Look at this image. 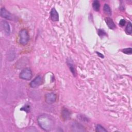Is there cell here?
<instances>
[{
  "label": "cell",
  "mask_w": 132,
  "mask_h": 132,
  "mask_svg": "<svg viewBox=\"0 0 132 132\" xmlns=\"http://www.w3.org/2000/svg\"><path fill=\"white\" fill-rule=\"evenodd\" d=\"M37 121L40 127L44 130L48 131L52 129L54 126V119L47 114H42L38 117Z\"/></svg>",
  "instance_id": "cell-1"
},
{
  "label": "cell",
  "mask_w": 132,
  "mask_h": 132,
  "mask_svg": "<svg viewBox=\"0 0 132 132\" xmlns=\"http://www.w3.org/2000/svg\"><path fill=\"white\" fill-rule=\"evenodd\" d=\"M19 42L22 45H26L29 41V35L28 31L25 29L21 30L19 34Z\"/></svg>",
  "instance_id": "cell-2"
},
{
  "label": "cell",
  "mask_w": 132,
  "mask_h": 132,
  "mask_svg": "<svg viewBox=\"0 0 132 132\" xmlns=\"http://www.w3.org/2000/svg\"><path fill=\"white\" fill-rule=\"evenodd\" d=\"M32 71L30 68H25L22 70L20 73L19 77L21 79L25 80H30L32 78Z\"/></svg>",
  "instance_id": "cell-3"
},
{
  "label": "cell",
  "mask_w": 132,
  "mask_h": 132,
  "mask_svg": "<svg viewBox=\"0 0 132 132\" xmlns=\"http://www.w3.org/2000/svg\"><path fill=\"white\" fill-rule=\"evenodd\" d=\"M43 82V79L42 76L38 75L36 76L30 83V86L31 88H35L41 85Z\"/></svg>",
  "instance_id": "cell-4"
},
{
  "label": "cell",
  "mask_w": 132,
  "mask_h": 132,
  "mask_svg": "<svg viewBox=\"0 0 132 132\" xmlns=\"http://www.w3.org/2000/svg\"><path fill=\"white\" fill-rule=\"evenodd\" d=\"M45 102L48 104H52L55 102L57 96L56 94L54 93H49L45 95Z\"/></svg>",
  "instance_id": "cell-5"
},
{
  "label": "cell",
  "mask_w": 132,
  "mask_h": 132,
  "mask_svg": "<svg viewBox=\"0 0 132 132\" xmlns=\"http://www.w3.org/2000/svg\"><path fill=\"white\" fill-rule=\"evenodd\" d=\"M1 16L2 18H4L9 20H11L12 19V14L5 8H2L1 9Z\"/></svg>",
  "instance_id": "cell-6"
},
{
  "label": "cell",
  "mask_w": 132,
  "mask_h": 132,
  "mask_svg": "<svg viewBox=\"0 0 132 132\" xmlns=\"http://www.w3.org/2000/svg\"><path fill=\"white\" fill-rule=\"evenodd\" d=\"M1 25L5 34H7V35H10L11 31H10V27L9 23L6 21H2Z\"/></svg>",
  "instance_id": "cell-7"
},
{
  "label": "cell",
  "mask_w": 132,
  "mask_h": 132,
  "mask_svg": "<svg viewBox=\"0 0 132 132\" xmlns=\"http://www.w3.org/2000/svg\"><path fill=\"white\" fill-rule=\"evenodd\" d=\"M50 17L51 20L54 22L59 20V14L55 8H53L50 12Z\"/></svg>",
  "instance_id": "cell-8"
},
{
  "label": "cell",
  "mask_w": 132,
  "mask_h": 132,
  "mask_svg": "<svg viewBox=\"0 0 132 132\" xmlns=\"http://www.w3.org/2000/svg\"><path fill=\"white\" fill-rule=\"evenodd\" d=\"M71 113L70 111L66 108H62L61 110V117L64 120H68L70 118Z\"/></svg>",
  "instance_id": "cell-9"
},
{
  "label": "cell",
  "mask_w": 132,
  "mask_h": 132,
  "mask_svg": "<svg viewBox=\"0 0 132 132\" xmlns=\"http://www.w3.org/2000/svg\"><path fill=\"white\" fill-rule=\"evenodd\" d=\"M72 128L73 129V130L76 131H85V129H84L82 125H81L80 124L77 123V122H74V123L72 125Z\"/></svg>",
  "instance_id": "cell-10"
},
{
  "label": "cell",
  "mask_w": 132,
  "mask_h": 132,
  "mask_svg": "<svg viewBox=\"0 0 132 132\" xmlns=\"http://www.w3.org/2000/svg\"><path fill=\"white\" fill-rule=\"evenodd\" d=\"M105 21L107 26H108V27L110 29H114L116 28V26L114 23L113 22V20L111 18H110L109 17H107L105 19Z\"/></svg>",
  "instance_id": "cell-11"
},
{
  "label": "cell",
  "mask_w": 132,
  "mask_h": 132,
  "mask_svg": "<svg viewBox=\"0 0 132 132\" xmlns=\"http://www.w3.org/2000/svg\"><path fill=\"white\" fill-rule=\"evenodd\" d=\"M71 60H68L67 61V64H68V65L71 71V72H72V73L73 74V76H75L76 75V70H75V67H74V65L73 64V63L70 61Z\"/></svg>",
  "instance_id": "cell-12"
},
{
  "label": "cell",
  "mask_w": 132,
  "mask_h": 132,
  "mask_svg": "<svg viewBox=\"0 0 132 132\" xmlns=\"http://www.w3.org/2000/svg\"><path fill=\"white\" fill-rule=\"evenodd\" d=\"M103 10H104V12H105V14H106L108 15H111V14H112L111 10V9L110 8L108 4H105V5L104 6Z\"/></svg>",
  "instance_id": "cell-13"
},
{
  "label": "cell",
  "mask_w": 132,
  "mask_h": 132,
  "mask_svg": "<svg viewBox=\"0 0 132 132\" xmlns=\"http://www.w3.org/2000/svg\"><path fill=\"white\" fill-rule=\"evenodd\" d=\"M92 7L93 9L96 11H98L100 8V3L98 1H94L92 3Z\"/></svg>",
  "instance_id": "cell-14"
},
{
  "label": "cell",
  "mask_w": 132,
  "mask_h": 132,
  "mask_svg": "<svg viewBox=\"0 0 132 132\" xmlns=\"http://www.w3.org/2000/svg\"><path fill=\"white\" fill-rule=\"evenodd\" d=\"M131 23L130 22H128L127 25H126V28H125V30L126 32L128 34H131L132 32V25H131Z\"/></svg>",
  "instance_id": "cell-15"
},
{
  "label": "cell",
  "mask_w": 132,
  "mask_h": 132,
  "mask_svg": "<svg viewBox=\"0 0 132 132\" xmlns=\"http://www.w3.org/2000/svg\"><path fill=\"white\" fill-rule=\"evenodd\" d=\"M96 132H106L107 130L105 129L104 127L102 125L98 124L96 126Z\"/></svg>",
  "instance_id": "cell-16"
},
{
  "label": "cell",
  "mask_w": 132,
  "mask_h": 132,
  "mask_svg": "<svg viewBox=\"0 0 132 132\" xmlns=\"http://www.w3.org/2000/svg\"><path fill=\"white\" fill-rule=\"evenodd\" d=\"M121 51L124 53L125 54H128V55H131L132 53V48L129 47V48H126L122 49Z\"/></svg>",
  "instance_id": "cell-17"
},
{
  "label": "cell",
  "mask_w": 132,
  "mask_h": 132,
  "mask_svg": "<svg viewBox=\"0 0 132 132\" xmlns=\"http://www.w3.org/2000/svg\"><path fill=\"white\" fill-rule=\"evenodd\" d=\"M98 35L101 37H104V36L106 35V32L105 31L102 29H99L98 30Z\"/></svg>",
  "instance_id": "cell-18"
},
{
  "label": "cell",
  "mask_w": 132,
  "mask_h": 132,
  "mask_svg": "<svg viewBox=\"0 0 132 132\" xmlns=\"http://www.w3.org/2000/svg\"><path fill=\"white\" fill-rule=\"evenodd\" d=\"M29 105H25L24 107H22L21 110H24L27 112H28L29 111Z\"/></svg>",
  "instance_id": "cell-19"
},
{
  "label": "cell",
  "mask_w": 132,
  "mask_h": 132,
  "mask_svg": "<svg viewBox=\"0 0 132 132\" xmlns=\"http://www.w3.org/2000/svg\"><path fill=\"white\" fill-rule=\"evenodd\" d=\"M126 24V21L124 19H121L119 22V25L121 26H124Z\"/></svg>",
  "instance_id": "cell-20"
},
{
  "label": "cell",
  "mask_w": 132,
  "mask_h": 132,
  "mask_svg": "<svg viewBox=\"0 0 132 132\" xmlns=\"http://www.w3.org/2000/svg\"><path fill=\"white\" fill-rule=\"evenodd\" d=\"M96 53L97 55L99 57H100L102 58H104V55H103L102 54H101V53H99V52H96Z\"/></svg>",
  "instance_id": "cell-21"
}]
</instances>
